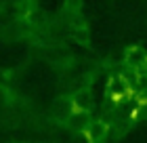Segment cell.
<instances>
[{"mask_svg":"<svg viewBox=\"0 0 147 143\" xmlns=\"http://www.w3.org/2000/svg\"><path fill=\"white\" fill-rule=\"evenodd\" d=\"M111 99H113V101H120V99H122V95H120V93H113Z\"/></svg>","mask_w":147,"mask_h":143,"instance_id":"1","label":"cell"}]
</instances>
